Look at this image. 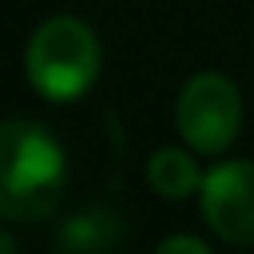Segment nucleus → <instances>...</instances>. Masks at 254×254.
Returning <instances> with one entry per match:
<instances>
[{
    "label": "nucleus",
    "mask_w": 254,
    "mask_h": 254,
    "mask_svg": "<svg viewBox=\"0 0 254 254\" xmlns=\"http://www.w3.org/2000/svg\"><path fill=\"white\" fill-rule=\"evenodd\" d=\"M66 191V150L35 119H0V219L35 223Z\"/></svg>",
    "instance_id": "f257e3e1"
},
{
    "label": "nucleus",
    "mask_w": 254,
    "mask_h": 254,
    "mask_svg": "<svg viewBox=\"0 0 254 254\" xmlns=\"http://www.w3.org/2000/svg\"><path fill=\"white\" fill-rule=\"evenodd\" d=\"M25 77L42 101H80L101 77V42L84 18L53 14L25 46Z\"/></svg>",
    "instance_id": "f03ea898"
},
{
    "label": "nucleus",
    "mask_w": 254,
    "mask_h": 254,
    "mask_svg": "<svg viewBox=\"0 0 254 254\" xmlns=\"http://www.w3.org/2000/svg\"><path fill=\"white\" fill-rule=\"evenodd\" d=\"M174 122L181 143H188L195 153L216 157L226 146H233V139L240 136L244 98L226 73L202 70L185 80L174 105Z\"/></svg>",
    "instance_id": "7ed1b4c3"
},
{
    "label": "nucleus",
    "mask_w": 254,
    "mask_h": 254,
    "mask_svg": "<svg viewBox=\"0 0 254 254\" xmlns=\"http://www.w3.org/2000/svg\"><path fill=\"white\" fill-rule=\"evenodd\" d=\"M198 205L205 226L226 244H254V160H219L202 174Z\"/></svg>",
    "instance_id": "20e7f679"
},
{
    "label": "nucleus",
    "mask_w": 254,
    "mask_h": 254,
    "mask_svg": "<svg viewBox=\"0 0 254 254\" xmlns=\"http://www.w3.org/2000/svg\"><path fill=\"white\" fill-rule=\"evenodd\" d=\"M202 174L205 171H198L191 146H160L146 160V185L167 202H181L191 191H198Z\"/></svg>",
    "instance_id": "39448f33"
},
{
    "label": "nucleus",
    "mask_w": 254,
    "mask_h": 254,
    "mask_svg": "<svg viewBox=\"0 0 254 254\" xmlns=\"http://www.w3.org/2000/svg\"><path fill=\"white\" fill-rule=\"evenodd\" d=\"M119 240H122V219H119L115 209H105V205L80 209L56 233V247L60 251H70V254L105 251V247H115Z\"/></svg>",
    "instance_id": "423d86ee"
},
{
    "label": "nucleus",
    "mask_w": 254,
    "mask_h": 254,
    "mask_svg": "<svg viewBox=\"0 0 254 254\" xmlns=\"http://www.w3.org/2000/svg\"><path fill=\"white\" fill-rule=\"evenodd\" d=\"M212 247L202 240V237H191V233H174V237H164L157 244V254H209Z\"/></svg>",
    "instance_id": "0eeeda50"
},
{
    "label": "nucleus",
    "mask_w": 254,
    "mask_h": 254,
    "mask_svg": "<svg viewBox=\"0 0 254 254\" xmlns=\"http://www.w3.org/2000/svg\"><path fill=\"white\" fill-rule=\"evenodd\" d=\"M14 251H18V240H14V233L0 230V254H14Z\"/></svg>",
    "instance_id": "6e6552de"
}]
</instances>
